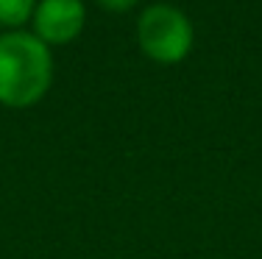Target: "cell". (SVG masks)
Segmentation results:
<instances>
[{
  "label": "cell",
  "instance_id": "obj_1",
  "mask_svg": "<svg viewBox=\"0 0 262 259\" xmlns=\"http://www.w3.org/2000/svg\"><path fill=\"white\" fill-rule=\"evenodd\" d=\"M53 81L51 48L31 31L0 34V103L28 109L48 95Z\"/></svg>",
  "mask_w": 262,
  "mask_h": 259
},
{
  "label": "cell",
  "instance_id": "obj_2",
  "mask_svg": "<svg viewBox=\"0 0 262 259\" xmlns=\"http://www.w3.org/2000/svg\"><path fill=\"white\" fill-rule=\"evenodd\" d=\"M137 42L148 59L179 64L192 51V26L176 6L157 3L148 6L137 20Z\"/></svg>",
  "mask_w": 262,
  "mask_h": 259
},
{
  "label": "cell",
  "instance_id": "obj_3",
  "mask_svg": "<svg viewBox=\"0 0 262 259\" xmlns=\"http://www.w3.org/2000/svg\"><path fill=\"white\" fill-rule=\"evenodd\" d=\"M34 31L31 34L51 45H67L84 31L86 9L81 0H39L34 9Z\"/></svg>",
  "mask_w": 262,
  "mask_h": 259
},
{
  "label": "cell",
  "instance_id": "obj_4",
  "mask_svg": "<svg viewBox=\"0 0 262 259\" xmlns=\"http://www.w3.org/2000/svg\"><path fill=\"white\" fill-rule=\"evenodd\" d=\"M36 0H0V26L20 31L23 22H28L34 17Z\"/></svg>",
  "mask_w": 262,
  "mask_h": 259
},
{
  "label": "cell",
  "instance_id": "obj_5",
  "mask_svg": "<svg viewBox=\"0 0 262 259\" xmlns=\"http://www.w3.org/2000/svg\"><path fill=\"white\" fill-rule=\"evenodd\" d=\"M98 6L106 11H112V14H126L128 9L137 6V0H98Z\"/></svg>",
  "mask_w": 262,
  "mask_h": 259
}]
</instances>
